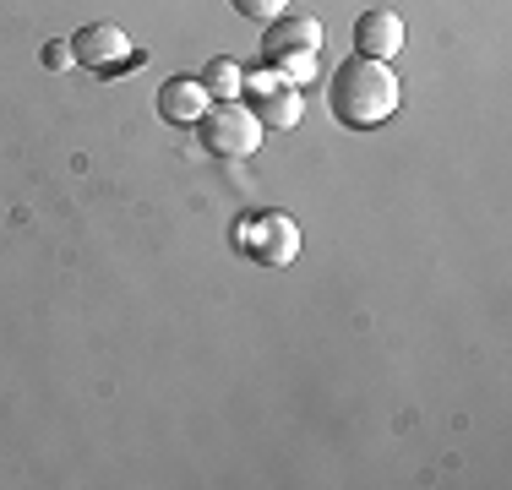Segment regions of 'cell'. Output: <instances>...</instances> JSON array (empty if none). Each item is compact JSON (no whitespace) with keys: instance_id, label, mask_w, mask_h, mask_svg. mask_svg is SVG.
Masks as SVG:
<instances>
[{"instance_id":"5b68a950","label":"cell","mask_w":512,"mask_h":490,"mask_svg":"<svg viewBox=\"0 0 512 490\" xmlns=\"http://www.w3.org/2000/svg\"><path fill=\"white\" fill-rule=\"evenodd\" d=\"M246 240H251V256L262 267H289L300 256V245H306V240H300V224L289 213H262L251 224Z\"/></svg>"},{"instance_id":"8fae6325","label":"cell","mask_w":512,"mask_h":490,"mask_svg":"<svg viewBox=\"0 0 512 490\" xmlns=\"http://www.w3.org/2000/svg\"><path fill=\"white\" fill-rule=\"evenodd\" d=\"M71 60H77V55H71V39L66 44H44V66H50V71H66Z\"/></svg>"},{"instance_id":"30bf717a","label":"cell","mask_w":512,"mask_h":490,"mask_svg":"<svg viewBox=\"0 0 512 490\" xmlns=\"http://www.w3.org/2000/svg\"><path fill=\"white\" fill-rule=\"evenodd\" d=\"M229 6H235L246 22H262V28H267L273 17H284V6H289V0H229Z\"/></svg>"},{"instance_id":"6da1fadb","label":"cell","mask_w":512,"mask_h":490,"mask_svg":"<svg viewBox=\"0 0 512 490\" xmlns=\"http://www.w3.org/2000/svg\"><path fill=\"white\" fill-rule=\"evenodd\" d=\"M404 104V82H398L393 60H371V55H349L327 82V109L338 126L349 131H376L398 115Z\"/></svg>"},{"instance_id":"52a82bcc","label":"cell","mask_w":512,"mask_h":490,"mask_svg":"<svg viewBox=\"0 0 512 490\" xmlns=\"http://www.w3.org/2000/svg\"><path fill=\"white\" fill-rule=\"evenodd\" d=\"M207 88L197 77H169L164 88H158V115L169 120V126H197V120L207 115Z\"/></svg>"},{"instance_id":"8992f818","label":"cell","mask_w":512,"mask_h":490,"mask_svg":"<svg viewBox=\"0 0 512 490\" xmlns=\"http://www.w3.org/2000/svg\"><path fill=\"white\" fill-rule=\"evenodd\" d=\"M398 49H404V17H398V11H387V6L360 11V22H355V55L393 60Z\"/></svg>"},{"instance_id":"277c9868","label":"cell","mask_w":512,"mask_h":490,"mask_svg":"<svg viewBox=\"0 0 512 490\" xmlns=\"http://www.w3.org/2000/svg\"><path fill=\"white\" fill-rule=\"evenodd\" d=\"M71 55L93 71H126V66H142V49H131V39L115 28V22H88V28L71 39Z\"/></svg>"},{"instance_id":"9c48e42d","label":"cell","mask_w":512,"mask_h":490,"mask_svg":"<svg viewBox=\"0 0 512 490\" xmlns=\"http://www.w3.org/2000/svg\"><path fill=\"white\" fill-rule=\"evenodd\" d=\"M202 88H207V98H240V82H246V66L240 60H229V55H213L202 66Z\"/></svg>"},{"instance_id":"7a4b0ae2","label":"cell","mask_w":512,"mask_h":490,"mask_svg":"<svg viewBox=\"0 0 512 490\" xmlns=\"http://www.w3.org/2000/svg\"><path fill=\"white\" fill-rule=\"evenodd\" d=\"M316 49H322V22L306 17V11H284V17L267 22L262 66H273L289 88H306L316 77Z\"/></svg>"},{"instance_id":"3957f363","label":"cell","mask_w":512,"mask_h":490,"mask_svg":"<svg viewBox=\"0 0 512 490\" xmlns=\"http://www.w3.org/2000/svg\"><path fill=\"white\" fill-rule=\"evenodd\" d=\"M197 126H202L207 153H218V158H251L256 147H262V120H256V109L240 104V98H213Z\"/></svg>"},{"instance_id":"ba28073f","label":"cell","mask_w":512,"mask_h":490,"mask_svg":"<svg viewBox=\"0 0 512 490\" xmlns=\"http://www.w3.org/2000/svg\"><path fill=\"white\" fill-rule=\"evenodd\" d=\"M300 115H306V88L278 82V88L256 93V120H262V131H295Z\"/></svg>"}]
</instances>
